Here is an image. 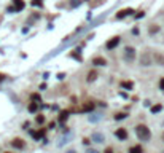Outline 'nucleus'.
<instances>
[{"label":"nucleus","instance_id":"obj_32","mask_svg":"<svg viewBox=\"0 0 164 153\" xmlns=\"http://www.w3.org/2000/svg\"><path fill=\"white\" fill-rule=\"evenodd\" d=\"M69 153H75V151H73V150H72V151H69Z\"/></svg>","mask_w":164,"mask_h":153},{"label":"nucleus","instance_id":"obj_25","mask_svg":"<svg viewBox=\"0 0 164 153\" xmlns=\"http://www.w3.org/2000/svg\"><path fill=\"white\" fill-rule=\"evenodd\" d=\"M144 14H145L144 11H139V13L135 14V19H140V18H144Z\"/></svg>","mask_w":164,"mask_h":153},{"label":"nucleus","instance_id":"obj_24","mask_svg":"<svg viewBox=\"0 0 164 153\" xmlns=\"http://www.w3.org/2000/svg\"><path fill=\"white\" fill-rule=\"evenodd\" d=\"M30 97H32V100H42V99H40V94H37V93H35V94H32Z\"/></svg>","mask_w":164,"mask_h":153},{"label":"nucleus","instance_id":"obj_3","mask_svg":"<svg viewBox=\"0 0 164 153\" xmlns=\"http://www.w3.org/2000/svg\"><path fill=\"white\" fill-rule=\"evenodd\" d=\"M120 42H121V37L120 35H116V37H112L109 42L105 43V48L107 49H115L118 45H120Z\"/></svg>","mask_w":164,"mask_h":153},{"label":"nucleus","instance_id":"obj_22","mask_svg":"<svg viewBox=\"0 0 164 153\" xmlns=\"http://www.w3.org/2000/svg\"><path fill=\"white\" fill-rule=\"evenodd\" d=\"M35 121H37L38 124H42V123H45V116H43V115H37V118H35Z\"/></svg>","mask_w":164,"mask_h":153},{"label":"nucleus","instance_id":"obj_8","mask_svg":"<svg viewBox=\"0 0 164 153\" xmlns=\"http://www.w3.org/2000/svg\"><path fill=\"white\" fill-rule=\"evenodd\" d=\"M13 7H14V11H22L26 8V2L24 0H13Z\"/></svg>","mask_w":164,"mask_h":153},{"label":"nucleus","instance_id":"obj_14","mask_svg":"<svg viewBox=\"0 0 164 153\" xmlns=\"http://www.w3.org/2000/svg\"><path fill=\"white\" fill-rule=\"evenodd\" d=\"M96 78H97V72H96V70H89V72H88V78H86V80L91 83V81L96 80Z\"/></svg>","mask_w":164,"mask_h":153},{"label":"nucleus","instance_id":"obj_15","mask_svg":"<svg viewBox=\"0 0 164 153\" xmlns=\"http://www.w3.org/2000/svg\"><path fill=\"white\" fill-rule=\"evenodd\" d=\"M158 30H159V26H158V24H150V27H148V33H150V35L156 33Z\"/></svg>","mask_w":164,"mask_h":153},{"label":"nucleus","instance_id":"obj_6","mask_svg":"<svg viewBox=\"0 0 164 153\" xmlns=\"http://www.w3.org/2000/svg\"><path fill=\"white\" fill-rule=\"evenodd\" d=\"M150 64H151V54L150 53H142V56H140V65L148 67Z\"/></svg>","mask_w":164,"mask_h":153},{"label":"nucleus","instance_id":"obj_17","mask_svg":"<svg viewBox=\"0 0 164 153\" xmlns=\"http://www.w3.org/2000/svg\"><path fill=\"white\" fill-rule=\"evenodd\" d=\"M67 118H69V112H67V110H65V112H61V113H59V121H61V123L67 121Z\"/></svg>","mask_w":164,"mask_h":153},{"label":"nucleus","instance_id":"obj_33","mask_svg":"<svg viewBox=\"0 0 164 153\" xmlns=\"http://www.w3.org/2000/svg\"><path fill=\"white\" fill-rule=\"evenodd\" d=\"M162 140H164V132H162Z\"/></svg>","mask_w":164,"mask_h":153},{"label":"nucleus","instance_id":"obj_13","mask_svg":"<svg viewBox=\"0 0 164 153\" xmlns=\"http://www.w3.org/2000/svg\"><path fill=\"white\" fill-rule=\"evenodd\" d=\"M43 134H45V131H30V135L35 140H40L42 137H43Z\"/></svg>","mask_w":164,"mask_h":153},{"label":"nucleus","instance_id":"obj_31","mask_svg":"<svg viewBox=\"0 0 164 153\" xmlns=\"http://www.w3.org/2000/svg\"><path fill=\"white\" fill-rule=\"evenodd\" d=\"M5 80V75H3V73H0V81H3Z\"/></svg>","mask_w":164,"mask_h":153},{"label":"nucleus","instance_id":"obj_16","mask_svg":"<svg viewBox=\"0 0 164 153\" xmlns=\"http://www.w3.org/2000/svg\"><path fill=\"white\" fill-rule=\"evenodd\" d=\"M93 109H94V104H93V102H88V104H84V105L81 107L83 112H91Z\"/></svg>","mask_w":164,"mask_h":153},{"label":"nucleus","instance_id":"obj_10","mask_svg":"<svg viewBox=\"0 0 164 153\" xmlns=\"http://www.w3.org/2000/svg\"><path fill=\"white\" fill-rule=\"evenodd\" d=\"M91 140H94V142H104L105 137H104V134H100V132H94L91 135Z\"/></svg>","mask_w":164,"mask_h":153},{"label":"nucleus","instance_id":"obj_11","mask_svg":"<svg viewBox=\"0 0 164 153\" xmlns=\"http://www.w3.org/2000/svg\"><path fill=\"white\" fill-rule=\"evenodd\" d=\"M128 153H144V148H142V145H132Z\"/></svg>","mask_w":164,"mask_h":153},{"label":"nucleus","instance_id":"obj_34","mask_svg":"<svg viewBox=\"0 0 164 153\" xmlns=\"http://www.w3.org/2000/svg\"><path fill=\"white\" fill-rule=\"evenodd\" d=\"M5 153H10V151H5Z\"/></svg>","mask_w":164,"mask_h":153},{"label":"nucleus","instance_id":"obj_12","mask_svg":"<svg viewBox=\"0 0 164 153\" xmlns=\"http://www.w3.org/2000/svg\"><path fill=\"white\" fill-rule=\"evenodd\" d=\"M38 104H40V102H30L29 107H27V110H29L30 113H35L38 110Z\"/></svg>","mask_w":164,"mask_h":153},{"label":"nucleus","instance_id":"obj_4","mask_svg":"<svg viewBox=\"0 0 164 153\" xmlns=\"http://www.w3.org/2000/svg\"><path fill=\"white\" fill-rule=\"evenodd\" d=\"M132 13H134L132 8H123L115 14V19H123V18H126V16H131Z\"/></svg>","mask_w":164,"mask_h":153},{"label":"nucleus","instance_id":"obj_9","mask_svg":"<svg viewBox=\"0 0 164 153\" xmlns=\"http://www.w3.org/2000/svg\"><path fill=\"white\" fill-rule=\"evenodd\" d=\"M93 64L94 65H107V59L102 58V56H96V58H93Z\"/></svg>","mask_w":164,"mask_h":153},{"label":"nucleus","instance_id":"obj_19","mask_svg":"<svg viewBox=\"0 0 164 153\" xmlns=\"http://www.w3.org/2000/svg\"><path fill=\"white\" fill-rule=\"evenodd\" d=\"M121 86H123V88H128V89H132L134 84H132V81H123Z\"/></svg>","mask_w":164,"mask_h":153},{"label":"nucleus","instance_id":"obj_23","mask_svg":"<svg viewBox=\"0 0 164 153\" xmlns=\"http://www.w3.org/2000/svg\"><path fill=\"white\" fill-rule=\"evenodd\" d=\"M126 116H128L126 113H118V115H115V120H124Z\"/></svg>","mask_w":164,"mask_h":153},{"label":"nucleus","instance_id":"obj_30","mask_svg":"<svg viewBox=\"0 0 164 153\" xmlns=\"http://www.w3.org/2000/svg\"><path fill=\"white\" fill-rule=\"evenodd\" d=\"M48 128H49V129H54V128H56V124H54V123H49V126H48Z\"/></svg>","mask_w":164,"mask_h":153},{"label":"nucleus","instance_id":"obj_26","mask_svg":"<svg viewBox=\"0 0 164 153\" xmlns=\"http://www.w3.org/2000/svg\"><path fill=\"white\" fill-rule=\"evenodd\" d=\"M159 89H162V91H164V78H161V80H159Z\"/></svg>","mask_w":164,"mask_h":153},{"label":"nucleus","instance_id":"obj_27","mask_svg":"<svg viewBox=\"0 0 164 153\" xmlns=\"http://www.w3.org/2000/svg\"><path fill=\"white\" fill-rule=\"evenodd\" d=\"M32 5H40V7H42V0H33Z\"/></svg>","mask_w":164,"mask_h":153},{"label":"nucleus","instance_id":"obj_18","mask_svg":"<svg viewBox=\"0 0 164 153\" xmlns=\"http://www.w3.org/2000/svg\"><path fill=\"white\" fill-rule=\"evenodd\" d=\"M105 2V0H96V2H91L89 5H91V8H96V7H99V5H102Z\"/></svg>","mask_w":164,"mask_h":153},{"label":"nucleus","instance_id":"obj_2","mask_svg":"<svg viewBox=\"0 0 164 153\" xmlns=\"http://www.w3.org/2000/svg\"><path fill=\"white\" fill-rule=\"evenodd\" d=\"M135 48L134 46H126L123 51V59L126 61V62H134L135 61Z\"/></svg>","mask_w":164,"mask_h":153},{"label":"nucleus","instance_id":"obj_7","mask_svg":"<svg viewBox=\"0 0 164 153\" xmlns=\"http://www.w3.org/2000/svg\"><path fill=\"white\" fill-rule=\"evenodd\" d=\"M115 135H116V137L120 139V140H126L129 134H128V131H126L124 128H118L116 131H115Z\"/></svg>","mask_w":164,"mask_h":153},{"label":"nucleus","instance_id":"obj_21","mask_svg":"<svg viewBox=\"0 0 164 153\" xmlns=\"http://www.w3.org/2000/svg\"><path fill=\"white\" fill-rule=\"evenodd\" d=\"M161 109H162V107L158 104V105H153V107H151V112H153V113H158V112H161Z\"/></svg>","mask_w":164,"mask_h":153},{"label":"nucleus","instance_id":"obj_1","mask_svg":"<svg viewBox=\"0 0 164 153\" xmlns=\"http://www.w3.org/2000/svg\"><path fill=\"white\" fill-rule=\"evenodd\" d=\"M135 134H137V139L142 140V142H148L151 139V132L148 126H145V124H137L135 126Z\"/></svg>","mask_w":164,"mask_h":153},{"label":"nucleus","instance_id":"obj_20","mask_svg":"<svg viewBox=\"0 0 164 153\" xmlns=\"http://www.w3.org/2000/svg\"><path fill=\"white\" fill-rule=\"evenodd\" d=\"M155 59H156L158 62H159L161 65L164 64V56H161V54H155Z\"/></svg>","mask_w":164,"mask_h":153},{"label":"nucleus","instance_id":"obj_29","mask_svg":"<svg viewBox=\"0 0 164 153\" xmlns=\"http://www.w3.org/2000/svg\"><path fill=\"white\" fill-rule=\"evenodd\" d=\"M104 153H113V148H110V147H109V148H107Z\"/></svg>","mask_w":164,"mask_h":153},{"label":"nucleus","instance_id":"obj_5","mask_svg":"<svg viewBox=\"0 0 164 153\" xmlns=\"http://www.w3.org/2000/svg\"><path fill=\"white\" fill-rule=\"evenodd\" d=\"M11 145H13L14 148H18V150L26 148V142H24V139H21V137H14L13 140H11Z\"/></svg>","mask_w":164,"mask_h":153},{"label":"nucleus","instance_id":"obj_28","mask_svg":"<svg viewBox=\"0 0 164 153\" xmlns=\"http://www.w3.org/2000/svg\"><path fill=\"white\" fill-rule=\"evenodd\" d=\"M86 153H99V151H97V150H94V148H89Z\"/></svg>","mask_w":164,"mask_h":153}]
</instances>
